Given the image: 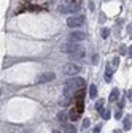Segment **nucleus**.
Here are the masks:
<instances>
[{
    "instance_id": "nucleus-15",
    "label": "nucleus",
    "mask_w": 132,
    "mask_h": 133,
    "mask_svg": "<svg viewBox=\"0 0 132 133\" xmlns=\"http://www.w3.org/2000/svg\"><path fill=\"white\" fill-rule=\"evenodd\" d=\"M100 114H102V117H104L105 121H107V119H110V111H108V109H105V111L102 109V111H100Z\"/></svg>"
},
{
    "instance_id": "nucleus-13",
    "label": "nucleus",
    "mask_w": 132,
    "mask_h": 133,
    "mask_svg": "<svg viewBox=\"0 0 132 133\" xmlns=\"http://www.w3.org/2000/svg\"><path fill=\"white\" fill-rule=\"evenodd\" d=\"M104 103H105V100H99V102L95 103V109L102 111V108H104Z\"/></svg>"
},
{
    "instance_id": "nucleus-17",
    "label": "nucleus",
    "mask_w": 132,
    "mask_h": 133,
    "mask_svg": "<svg viewBox=\"0 0 132 133\" xmlns=\"http://www.w3.org/2000/svg\"><path fill=\"white\" fill-rule=\"evenodd\" d=\"M111 73H113V71H111V68H107V73H105V79H107V81H110V79H111Z\"/></svg>"
},
{
    "instance_id": "nucleus-7",
    "label": "nucleus",
    "mask_w": 132,
    "mask_h": 133,
    "mask_svg": "<svg viewBox=\"0 0 132 133\" xmlns=\"http://www.w3.org/2000/svg\"><path fill=\"white\" fill-rule=\"evenodd\" d=\"M59 8H61L62 13H75V11L80 10V5H67L65 3V5H61Z\"/></svg>"
},
{
    "instance_id": "nucleus-23",
    "label": "nucleus",
    "mask_w": 132,
    "mask_h": 133,
    "mask_svg": "<svg viewBox=\"0 0 132 133\" xmlns=\"http://www.w3.org/2000/svg\"><path fill=\"white\" fill-rule=\"evenodd\" d=\"M97 59H99V57H97V56H94V57H92V63H97Z\"/></svg>"
},
{
    "instance_id": "nucleus-21",
    "label": "nucleus",
    "mask_w": 132,
    "mask_h": 133,
    "mask_svg": "<svg viewBox=\"0 0 132 133\" xmlns=\"http://www.w3.org/2000/svg\"><path fill=\"white\" fill-rule=\"evenodd\" d=\"M99 131H100V125H97V127L94 128V133H99Z\"/></svg>"
},
{
    "instance_id": "nucleus-1",
    "label": "nucleus",
    "mask_w": 132,
    "mask_h": 133,
    "mask_svg": "<svg viewBox=\"0 0 132 133\" xmlns=\"http://www.w3.org/2000/svg\"><path fill=\"white\" fill-rule=\"evenodd\" d=\"M86 81L83 78H73V79H67L65 81V90H72V89H81L85 87Z\"/></svg>"
},
{
    "instance_id": "nucleus-12",
    "label": "nucleus",
    "mask_w": 132,
    "mask_h": 133,
    "mask_svg": "<svg viewBox=\"0 0 132 133\" xmlns=\"http://www.w3.org/2000/svg\"><path fill=\"white\" fill-rule=\"evenodd\" d=\"M89 95H91V98H94V97L97 95V87H95L94 84H92V86L89 87Z\"/></svg>"
},
{
    "instance_id": "nucleus-3",
    "label": "nucleus",
    "mask_w": 132,
    "mask_h": 133,
    "mask_svg": "<svg viewBox=\"0 0 132 133\" xmlns=\"http://www.w3.org/2000/svg\"><path fill=\"white\" fill-rule=\"evenodd\" d=\"M81 46L78 44V43H75V41H67V43H64L62 46H61V51L62 52H67V54H73L76 49H80Z\"/></svg>"
},
{
    "instance_id": "nucleus-25",
    "label": "nucleus",
    "mask_w": 132,
    "mask_h": 133,
    "mask_svg": "<svg viewBox=\"0 0 132 133\" xmlns=\"http://www.w3.org/2000/svg\"><path fill=\"white\" fill-rule=\"evenodd\" d=\"M113 133H123V131H121V130H115Z\"/></svg>"
},
{
    "instance_id": "nucleus-14",
    "label": "nucleus",
    "mask_w": 132,
    "mask_h": 133,
    "mask_svg": "<svg viewBox=\"0 0 132 133\" xmlns=\"http://www.w3.org/2000/svg\"><path fill=\"white\" fill-rule=\"evenodd\" d=\"M130 128V117H124V130Z\"/></svg>"
},
{
    "instance_id": "nucleus-22",
    "label": "nucleus",
    "mask_w": 132,
    "mask_h": 133,
    "mask_svg": "<svg viewBox=\"0 0 132 133\" xmlns=\"http://www.w3.org/2000/svg\"><path fill=\"white\" fill-rule=\"evenodd\" d=\"M89 10H91V11L94 10V3H92V2H89Z\"/></svg>"
},
{
    "instance_id": "nucleus-4",
    "label": "nucleus",
    "mask_w": 132,
    "mask_h": 133,
    "mask_svg": "<svg viewBox=\"0 0 132 133\" xmlns=\"http://www.w3.org/2000/svg\"><path fill=\"white\" fill-rule=\"evenodd\" d=\"M85 24V16H72V18H69L67 19V25L69 27H72V29H75V27H81Z\"/></svg>"
},
{
    "instance_id": "nucleus-24",
    "label": "nucleus",
    "mask_w": 132,
    "mask_h": 133,
    "mask_svg": "<svg viewBox=\"0 0 132 133\" xmlns=\"http://www.w3.org/2000/svg\"><path fill=\"white\" fill-rule=\"evenodd\" d=\"M129 56H132V46L129 48Z\"/></svg>"
},
{
    "instance_id": "nucleus-5",
    "label": "nucleus",
    "mask_w": 132,
    "mask_h": 133,
    "mask_svg": "<svg viewBox=\"0 0 132 133\" xmlns=\"http://www.w3.org/2000/svg\"><path fill=\"white\" fill-rule=\"evenodd\" d=\"M54 78H56L54 73H51V71H45V73H41V75L38 76L37 84H46V82H51V81H54Z\"/></svg>"
},
{
    "instance_id": "nucleus-19",
    "label": "nucleus",
    "mask_w": 132,
    "mask_h": 133,
    "mask_svg": "<svg viewBox=\"0 0 132 133\" xmlns=\"http://www.w3.org/2000/svg\"><path fill=\"white\" fill-rule=\"evenodd\" d=\"M115 117H116V121H118V119H121V117H123V112H121V111H116V114H115Z\"/></svg>"
},
{
    "instance_id": "nucleus-10",
    "label": "nucleus",
    "mask_w": 132,
    "mask_h": 133,
    "mask_svg": "<svg viewBox=\"0 0 132 133\" xmlns=\"http://www.w3.org/2000/svg\"><path fill=\"white\" fill-rule=\"evenodd\" d=\"M118 97H119V90L118 89H113L111 94H110V97H108V100H110V102H116Z\"/></svg>"
},
{
    "instance_id": "nucleus-26",
    "label": "nucleus",
    "mask_w": 132,
    "mask_h": 133,
    "mask_svg": "<svg viewBox=\"0 0 132 133\" xmlns=\"http://www.w3.org/2000/svg\"><path fill=\"white\" fill-rule=\"evenodd\" d=\"M53 133H62V131H59V130H54V131H53Z\"/></svg>"
},
{
    "instance_id": "nucleus-20",
    "label": "nucleus",
    "mask_w": 132,
    "mask_h": 133,
    "mask_svg": "<svg viewBox=\"0 0 132 133\" xmlns=\"http://www.w3.org/2000/svg\"><path fill=\"white\" fill-rule=\"evenodd\" d=\"M89 127V119H85L83 121V128H88Z\"/></svg>"
},
{
    "instance_id": "nucleus-18",
    "label": "nucleus",
    "mask_w": 132,
    "mask_h": 133,
    "mask_svg": "<svg viewBox=\"0 0 132 133\" xmlns=\"http://www.w3.org/2000/svg\"><path fill=\"white\" fill-rule=\"evenodd\" d=\"M110 35V30L108 29H102V38H107Z\"/></svg>"
},
{
    "instance_id": "nucleus-2",
    "label": "nucleus",
    "mask_w": 132,
    "mask_h": 133,
    "mask_svg": "<svg viewBox=\"0 0 132 133\" xmlns=\"http://www.w3.org/2000/svg\"><path fill=\"white\" fill-rule=\"evenodd\" d=\"M80 71H81V68H80L76 63L69 62V63H64V65H62V73L67 75V76H76Z\"/></svg>"
},
{
    "instance_id": "nucleus-6",
    "label": "nucleus",
    "mask_w": 132,
    "mask_h": 133,
    "mask_svg": "<svg viewBox=\"0 0 132 133\" xmlns=\"http://www.w3.org/2000/svg\"><path fill=\"white\" fill-rule=\"evenodd\" d=\"M69 40H70V41H75V43H80V41L86 40V33H85V32L75 30V32H72L70 35H69Z\"/></svg>"
},
{
    "instance_id": "nucleus-11",
    "label": "nucleus",
    "mask_w": 132,
    "mask_h": 133,
    "mask_svg": "<svg viewBox=\"0 0 132 133\" xmlns=\"http://www.w3.org/2000/svg\"><path fill=\"white\" fill-rule=\"evenodd\" d=\"M65 133H76V130H75V127H73V125L65 124Z\"/></svg>"
},
{
    "instance_id": "nucleus-8",
    "label": "nucleus",
    "mask_w": 132,
    "mask_h": 133,
    "mask_svg": "<svg viewBox=\"0 0 132 133\" xmlns=\"http://www.w3.org/2000/svg\"><path fill=\"white\" fill-rule=\"evenodd\" d=\"M57 121L61 122V124H67V121H69V114H67V111H59L57 112Z\"/></svg>"
},
{
    "instance_id": "nucleus-16",
    "label": "nucleus",
    "mask_w": 132,
    "mask_h": 133,
    "mask_svg": "<svg viewBox=\"0 0 132 133\" xmlns=\"http://www.w3.org/2000/svg\"><path fill=\"white\" fill-rule=\"evenodd\" d=\"M67 5H81V0H67Z\"/></svg>"
},
{
    "instance_id": "nucleus-9",
    "label": "nucleus",
    "mask_w": 132,
    "mask_h": 133,
    "mask_svg": "<svg viewBox=\"0 0 132 133\" xmlns=\"http://www.w3.org/2000/svg\"><path fill=\"white\" fill-rule=\"evenodd\" d=\"M73 59H83L85 57V49L83 48H80V49H76V51L73 52V54H70Z\"/></svg>"
}]
</instances>
